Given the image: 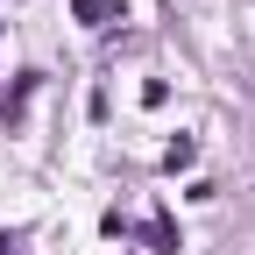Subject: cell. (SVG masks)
<instances>
[{"mask_svg":"<svg viewBox=\"0 0 255 255\" xmlns=\"http://www.w3.org/2000/svg\"><path fill=\"white\" fill-rule=\"evenodd\" d=\"M142 241L156 248V255H177L184 241H177V227H170V213H149V227H142Z\"/></svg>","mask_w":255,"mask_h":255,"instance_id":"cell-1","label":"cell"},{"mask_svg":"<svg viewBox=\"0 0 255 255\" xmlns=\"http://www.w3.org/2000/svg\"><path fill=\"white\" fill-rule=\"evenodd\" d=\"M71 14H78V21H92V28H100V21H121L114 0H71Z\"/></svg>","mask_w":255,"mask_h":255,"instance_id":"cell-2","label":"cell"},{"mask_svg":"<svg viewBox=\"0 0 255 255\" xmlns=\"http://www.w3.org/2000/svg\"><path fill=\"white\" fill-rule=\"evenodd\" d=\"M191 163H199V142H191V135H177V142L163 149V170H191Z\"/></svg>","mask_w":255,"mask_h":255,"instance_id":"cell-3","label":"cell"},{"mask_svg":"<svg viewBox=\"0 0 255 255\" xmlns=\"http://www.w3.org/2000/svg\"><path fill=\"white\" fill-rule=\"evenodd\" d=\"M0 255H14V241H7V234H0Z\"/></svg>","mask_w":255,"mask_h":255,"instance_id":"cell-4","label":"cell"}]
</instances>
